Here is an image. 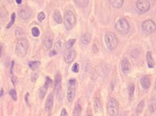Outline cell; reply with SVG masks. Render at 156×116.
<instances>
[{
    "label": "cell",
    "instance_id": "d6a6232c",
    "mask_svg": "<svg viewBox=\"0 0 156 116\" xmlns=\"http://www.w3.org/2000/svg\"><path fill=\"white\" fill-rule=\"evenodd\" d=\"M45 15L43 12H41V13H40L38 14V15H37V19H38V21H40V22H42V21H43L44 20H45Z\"/></svg>",
    "mask_w": 156,
    "mask_h": 116
},
{
    "label": "cell",
    "instance_id": "8d00e7d4",
    "mask_svg": "<svg viewBox=\"0 0 156 116\" xmlns=\"http://www.w3.org/2000/svg\"><path fill=\"white\" fill-rule=\"evenodd\" d=\"M17 82H18V79H17V78L15 76H13L12 77V83H13L14 86H15Z\"/></svg>",
    "mask_w": 156,
    "mask_h": 116
},
{
    "label": "cell",
    "instance_id": "7402d4cb",
    "mask_svg": "<svg viewBox=\"0 0 156 116\" xmlns=\"http://www.w3.org/2000/svg\"><path fill=\"white\" fill-rule=\"evenodd\" d=\"M53 19L58 24L62 23V17H61V13L58 10H55L53 13Z\"/></svg>",
    "mask_w": 156,
    "mask_h": 116
},
{
    "label": "cell",
    "instance_id": "ba28073f",
    "mask_svg": "<svg viewBox=\"0 0 156 116\" xmlns=\"http://www.w3.org/2000/svg\"><path fill=\"white\" fill-rule=\"evenodd\" d=\"M136 5L137 10L142 13L147 12L150 8V3L148 0H138Z\"/></svg>",
    "mask_w": 156,
    "mask_h": 116
},
{
    "label": "cell",
    "instance_id": "b9f144b4",
    "mask_svg": "<svg viewBox=\"0 0 156 116\" xmlns=\"http://www.w3.org/2000/svg\"><path fill=\"white\" fill-rule=\"evenodd\" d=\"M2 46L0 45V57L2 56Z\"/></svg>",
    "mask_w": 156,
    "mask_h": 116
},
{
    "label": "cell",
    "instance_id": "f1b7e54d",
    "mask_svg": "<svg viewBox=\"0 0 156 116\" xmlns=\"http://www.w3.org/2000/svg\"><path fill=\"white\" fill-rule=\"evenodd\" d=\"M15 17H16V15H15V13H13V14L11 15V18H10V21L9 22V23L7 24V29H10V27H12V26H13V24H14L15 21Z\"/></svg>",
    "mask_w": 156,
    "mask_h": 116
},
{
    "label": "cell",
    "instance_id": "4316f807",
    "mask_svg": "<svg viewBox=\"0 0 156 116\" xmlns=\"http://www.w3.org/2000/svg\"><path fill=\"white\" fill-rule=\"evenodd\" d=\"M94 109H95V111L96 113L101 110V103L98 98L95 99V101H94Z\"/></svg>",
    "mask_w": 156,
    "mask_h": 116
},
{
    "label": "cell",
    "instance_id": "7c38bea8",
    "mask_svg": "<svg viewBox=\"0 0 156 116\" xmlns=\"http://www.w3.org/2000/svg\"><path fill=\"white\" fill-rule=\"evenodd\" d=\"M121 70L125 75H128L131 70V65L127 58H123L121 62Z\"/></svg>",
    "mask_w": 156,
    "mask_h": 116
},
{
    "label": "cell",
    "instance_id": "5bb4252c",
    "mask_svg": "<svg viewBox=\"0 0 156 116\" xmlns=\"http://www.w3.org/2000/svg\"><path fill=\"white\" fill-rule=\"evenodd\" d=\"M61 76L60 73H58L55 77V90L57 94L61 92Z\"/></svg>",
    "mask_w": 156,
    "mask_h": 116
},
{
    "label": "cell",
    "instance_id": "7a4b0ae2",
    "mask_svg": "<svg viewBox=\"0 0 156 116\" xmlns=\"http://www.w3.org/2000/svg\"><path fill=\"white\" fill-rule=\"evenodd\" d=\"M104 41L106 43L108 49L110 51H112L117 47L118 44V37L114 33L111 31L106 32L104 36Z\"/></svg>",
    "mask_w": 156,
    "mask_h": 116
},
{
    "label": "cell",
    "instance_id": "cb8c5ba5",
    "mask_svg": "<svg viewBox=\"0 0 156 116\" xmlns=\"http://www.w3.org/2000/svg\"><path fill=\"white\" fill-rule=\"evenodd\" d=\"M156 110V99L152 98L149 103V110L151 113H153Z\"/></svg>",
    "mask_w": 156,
    "mask_h": 116
},
{
    "label": "cell",
    "instance_id": "ee69618b",
    "mask_svg": "<svg viewBox=\"0 0 156 116\" xmlns=\"http://www.w3.org/2000/svg\"><path fill=\"white\" fill-rule=\"evenodd\" d=\"M155 89H156V82H155Z\"/></svg>",
    "mask_w": 156,
    "mask_h": 116
},
{
    "label": "cell",
    "instance_id": "e575fe53",
    "mask_svg": "<svg viewBox=\"0 0 156 116\" xmlns=\"http://www.w3.org/2000/svg\"><path fill=\"white\" fill-rule=\"evenodd\" d=\"M72 70L74 73H78L79 72V65L78 63H74L72 68Z\"/></svg>",
    "mask_w": 156,
    "mask_h": 116
},
{
    "label": "cell",
    "instance_id": "83f0119b",
    "mask_svg": "<svg viewBox=\"0 0 156 116\" xmlns=\"http://www.w3.org/2000/svg\"><path fill=\"white\" fill-rule=\"evenodd\" d=\"M75 41H76V39H74V38H72V39L68 40V41L66 42V44H65L66 49H71V48L73 46V45L75 44Z\"/></svg>",
    "mask_w": 156,
    "mask_h": 116
},
{
    "label": "cell",
    "instance_id": "603a6c76",
    "mask_svg": "<svg viewBox=\"0 0 156 116\" xmlns=\"http://www.w3.org/2000/svg\"><path fill=\"white\" fill-rule=\"evenodd\" d=\"M128 91H129V99H132V98L134 97V91H135V86H134V84H129V86H128Z\"/></svg>",
    "mask_w": 156,
    "mask_h": 116
},
{
    "label": "cell",
    "instance_id": "ab89813d",
    "mask_svg": "<svg viewBox=\"0 0 156 116\" xmlns=\"http://www.w3.org/2000/svg\"><path fill=\"white\" fill-rule=\"evenodd\" d=\"M16 3L18 4V5H21V4L22 3V0H16Z\"/></svg>",
    "mask_w": 156,
    "mask_h": 116
},
{
    "label": "cell",
    "instance_id": "4fadbf2b",
    "mask_svg": "<svg viewBox=\"0 0 156 116\" xmlns=\"http://www.w3.org/2000/svg\"><path fill=\"white\" fill-rule=\"evenodd\" d=\"M140 84H141V86L144 89H148L150 88V85H151L150 78L148 76H144L140 80Z\"/></svg>",
    "mask_w": 156,
    "mask_h": 116
},
{
    "label": "cell",
    "instance_id": "d6986e66",
    "mask_svg": "<svg viewBox=\"0 0 156 116\" xmlns=\"http://www.w3.org/2000/svg\"><path fill=\"white\" fill-rule=\"evenodd\" d=\"M112 6L114 8H121L123 5L124 0H110Z\"/></svg>",
    "mask_w": 156,
    "mask_h": 116
},
{
    "label": "cell",
    "instance_id": "1f68e13d",
    "mask_svg": "<svg viewBox=\"0 0 156 116\" xmlns=\"http://www.w3.org/2000/svg\"><path fill=\"white\" fill-rule=\"evenodd\" d=\"M9 94H10V96L12 97V99H13V100L14 101L17 100V93L16 91L15 90V89H11V90L9 91Z\"/></svg>",
    "mask_w": 156,
    "mask_h": 116
},
{
    "label": "cell",
    "instance_id": "836d02e7",
    "mask_svg": "<svg viewBox=\"0 0 156 116\" xmlns=\"http://www.w3.org/2000/svg\"><path fill=\"white\" fill-rule=\"evenodd\" d=\"M23 34H24V32L22 29H20V28H17L16 30H15V35H16L17 37L21 36L22 35H23Z\"/></svg>",
    "mask_w": 156,
    "mask_h": 116
},
{
    "label": "cell",
    "instance_id": "30bf717a",
    "mask_svg": "<svg viewBox=\"0 0 156 116\" xmlns=\"http://www.w3.org/2000/svg\"><path fill=\"white\" fill-rule=\"evenodd\" d=\"M76 57V52L74 49H67L64 54V61L67 64H70L74 61Z\"/></svg>",
    "mask_w": 156,
    "mask_h": 116
},
{
    "label": "cell",
    "instance_id": "9c48e42d",
    "mask_svg": "<svg viewBox=\"0 0 156 116\" xmlns=\"http://www.w3.org/2000/svg\"><path fill=\"white\" fill-rule=\"evenodd\" d=\"M51 84L52 80L50 79V78H48V77H47L45 84H44L43 86L40 89V91H39V97H40V99H42L45 97V96L46 95L47 91H48V89L49 86L51 85Z\"/></svg>",
    "mask_w": 156,
    "mask_h": 116
},
{
    "label": "cell",
    "instance_id": "6da1fadb",
    "mask_svg": "<svg viewBox=\"0 0 156 116\" xmlns=\"http://www.w3.org/2000/svg\"><path fill=\"white\" fill-rule=\"evenodd\" d=\"M29 49V42L26 38H20L15 45V52L20 57H23L26 55Z\"/></svg>",
    "mask_w": 156,
    "mask_h": 116
},
{
    "label": "cell",
    "instance_id": "f6af8a7d",
    "mask_svg": "<svg viewBox=\"0 0 156 116\" xmlns=\"http://www.w3.org/2000/svg\"><path fill=\"white\" fill-rule=\"evenodd\" d=\"M87 116H92V115H88Z\"/></svg>",
    "mask_w": 156,
    "mask_h": 116
},
{
    "label": "cell",
    "instance_id": "9a60e30c",
    "mask_svg": "<svg viewBox=\"0 0 156 116\" xmlns=\"http://www.w3.org/2000/svg\"><path fill=\"white\" fill-rule=\"evenodd\" d=\"M53 102H54V99H53V94L52 93H50V94L48 97L47 99L46 102H45V110L47 111H50L53 108Z\"/></svg>",
    "mask_w": 156,
    "mask_h": 116
},
{
    "label": "cell",
    "instance_id": "5b68a950",
    "mask_svg": "<svg viewBox=\"0 0 156 116\" xmlns=\"http://www.w3.org/2000/svg\"><path fill=\"white\" fill-rule=\"evenodd\" d=\"M76 94V80L70 79L67 84V100L69 102H72L75 97Z\"/></svg>",
    "mask_w": 156,
    "mask_h": 116
},
{
    "label": "cell",
    "instance_id": "8992f818",
    "mask_svg": "<svg viewBox=\"0 0 156 116\" xmlns=\"http://www.w3.org/2000/svg\"><path fill=\"white\" fill-rule=\"evenodd\" d=\"M115 29L121 34H127L130 30V25L126 19L121 18L116 23Z\"/></svg>",
    "mask_w": 156,
    "mask_h": 116
},
{
    "label": "cell",
    "instance_id": "277c9868",
    "mask_svg": "<svg viewBox=\"0 0 156 116\" xmlns=\"http://www.w3.org/2000/svg\"><path fill=\"white\" fill-rule=\"evenodd\" d=\"M120 110V105L118 100L110 98L107 104V113L110 116H118Z\"/></svg>",
    "mask_w": 156,
    "mask_h": 116
},
{
    "label": "cell",
    "instance_id": "d590c367",
    "mask_svg": "<svg viewBox=\"0 0 156 116\" xmlns=\"http://www.w3.org/2000/svg\"><path fill=\"white\" fill-rule=\"evenodd\" d=\"M60 116H68L67 112H66V109L63 108V109H62V110H61V115H60Z\"/></svg>",
    "mask_w": 156,
    "mask_h": 116
},
{
    "label": "cell",
    "instance_id": "f35d334b",
    "mask_svg": "<svg viewBox=\"0 0 156 116\" xmlns=\"http://www.w3.org/2000/svg\"><path fill=\"white\" fill-rule=\"evenodd\" d=\"M28 97H29V93H27V94H26V96H25V100H26V103L29 104V102H28Z\"/></svg>",
    "mask_w": 156,
    "mask_h": 116
},
{
    "label": "cell",
    "instance_id": "8fae6325",
    "mask_svg": "<svg viewBox=\"0 0 156 116\" xmlns=\"http://www.w3.org/2000/svg\"><path fill=\"white\" fill-rule=\"evenodd\" d=\"M18 15H19V17L21 20L26 21L31 17V10L29 7H22L20 9L19 12H18Z\"/></svg>",
    "mask_w": 156,
    "mask_h": 116
},
{
    "label": "cell",
    "instance_id": "3957f363",
    "mask_svg": "<svg viewBox=\"0 0 156 116\" xmlns=\"http://www.w3.org/2000/svg\"><path fill=\"white\" fill-rule=\"evenodd\" d=\"M76 17L74 13L72 11H66L64 13V26L66 30H70L74 28L76 24Z\"/></svg>",
    "mask_w": 156,
    "mask_h": 116
},
{
    "label": "cell",
    "instance_id": "484cf974",
    "mask_svg": "<svg viewBox=\"0 0 156 116\" xmlns=\"http://www.w3.org/2000/svg\"><path fill=\"white\" fill-rule=\"evenodd\" d=\"M64 46V43L62 40H58V41L56 42L55 45H54V48H55V50L56 52H59L62 50Z\"/></svg>",
    "mask_w": 156,
    "mask_h": 116
},
{
    "label": "cell",
    "instance_id": "60d3db41",
    "mask_svg": "<svg viewBox=\"0 0 156 116\" xmlns=\"http://www.w3.org/2000/svg\"><path fill=\"white\" fill-rule=\"evenodd\" d=\"M3 92H4L3 89H1V91H0V97H2V95H3Z\"/></svg>",
    "mask_w": 156,
    "mask_h": 116
},
{
    "label": "cell",
    "instance_id": "7bdbcfd3",
    "mask_svg": "<svg viewBox=\"0 0 156 116\" xmlns=\"http://www.w3.org/2000/svg\"><path fill=\"white\" fill-rule=\"evenodd\" d=\"M120 116H126V115H125V114H122V115H120Z\"/></svg>",
    "mask_w": 156,
    "mask_h": 116
},
{
    "label": "cell",
    "instance_id": "2e32d148",
    "mask_svg": "<svg viewBox=\"0 0 156 116\" xmlns=\"http://www.w3.org/2000/svg\"><path fill=\"white\" fill-rule=\"evenodd\" d=\"M53 38L50 36L45 37L43 40V46L45 49H50L53 46Z\"/></svg>",
    "mask_w": 156,
    "mask_h": 116
},
{
    "label": "cell",
    "instance_id": "ffe728a7",
    "mask_svg": "<svg viewBox=\"0 0 156 116\" xmlns=\"http://www.w3.org/2000/svg\"><path fill=\"white\" fill-rule=\"evenodd\" d=\"M40 65L41 62H40V61H30V62H28L29 67L33 70H37V68H39L40 66Z\"/></svg>",
    "mask_w": 156,
    "mask_h": 116
},
{
    "label": "cell",
    "instance_id": "74e56055",
    "mask_svg": "<svg viewBox=\"0 0 156 116\" xmlns=\"http://www.w3.org/2000/svg\"><path fill=\"white\" fill-rule=\"evenodd\" d=\"M56 54H57V52L56 51V50H53V51L50 52V54H49V56H50V57H52V56L56 55Z\"/></svg>",
    "mask_w": 156,
    "mask_h": 116
},
{
    "label": "cell",
    "instance_id": "ac0fdd59",
    "mask_svg": "<svg viewBox=\"0 0 156 116\" xmlns=\"http://www.w3.org/2000/svg\"><path fill=\"white\" fill-rule=\"evenodd\" d=\"M90 39H91V36H90V34L89 33H85L83 35L81 36L80 38V42L82 44H88L90 43Z\"/></svg>",
    "mask_w": 156,
    "mask_h": 116
},
{
    "label": "cell",
    "instance_id": "f546056e",
    "mask_svg": "<svg viewBox=\"0 0 156 116\" xmlns=\"http://www.w3.org/2000/svg\"><path fill=\"white\" fill-rule=\"evenodd\" d=\"M144 107H145V101L142 100L141 102L139 103L138 106L137 107V113H141L142 112L144 109Z\"/></svg>",
    "mask_w": 156,
    "mask_h": 116
},
{
    "label": "cell",
    "instance_id": "e0dca14e",
    "mask_svg": "<svg viewBox=\"0 0 156 116\" xmlns=\"http://www.w3.org/2000/svg\"><path fill=\"white\" fill-rule=\"evenodd\" d=\"M146 60L147 63V66L150 68H153L155 66V61L153 59V55H152V52L150 51H148L146 54Z\"/></svg>",
    "mask_w": 156,
    "mask_h": 116
},
{
    "label": "cell",
    "instance_id": "52a82bcc",
    "mask_svg": "<svg viewBox=\"0 0 156 116\" xmlns=\"http://www.w3.org/2000/svg\"><path fill=\"white\" fill-rule=\"evenodd\" d=\"M142 30L147 34H151L155 30L156 25L153 20H146L142 23Z\"/></svg>",
    "mask_w": 156,
    "mask_h": 116
},
{
    "label": "cell",
    "instance_id": "d4e9b609",
    "mask_svg": "<svg viewBox=\"0 0 156 116\" xmlns=\"http://www.w3.org/2000/svg\"><path fill=\"white\" fill-rule=\"evenodd\" d=\"M81 113H82V107H81L79 103H77L74 106V116H80V115Z\"/></svg>",
    "mask_w": 156,
    "mask_h": 116
},
{
    "label": "cell",
    "instance_id": "4dcf8cb0",
    "mask_svg": "<svg viewBox=\"0 0 156 116\" xmlns=\"http://www.w3.org/2000/svg\"><path fill=\"white\" fill-rule=\"evenodd\" d=\"M31 34H32L33 36L34 37H38L40 34V29L37 27H34L31 29Z\"/></svg>",
    "mask_w": 156,
    "mask_h": 116
},
{
    "label": "cell",
    "instance_id": "44dd1931",
    "mask_svg": "<svg viewBox=\"0 0 156 116\" xmlns=\"http://www.w3.org/2000/svg\"><path fill=\"white\" fill-rule=\"evenodd\" d=\"M74 2L77 7L80 8L86 7L88 5V0H74Z\"/></svg>",
    "mask_w": 156,
    "mask_h": 116
}]
</instances>
